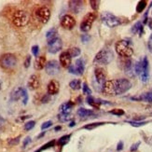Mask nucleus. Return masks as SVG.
I'll return each instance as SVG.
<instances>
[{
  "label": "nucleus",
  "instance_id": "1",
  "mask_svg": "<svg viewBox=\"0 0 152 152\" xmlns=\"http://www.w3.org/2000/svg\"><path fill=\"white\" fill-rule=\"evenodd\" d=\"M132 88V82L127 78L107 80L103 85L102 92L105 95H121Z\"/></svg>",
  "mask_w": 152,
  "mask_h": 152
},
{
  "label": "nucleus",
  "instance_id": "2",
  "mask_svg": "<svg viewBox=\"0 0 152 152\" xmlns=\"http://www.w3.org/2000/svg\"><path fill=\"white\" fill-rule=\"evenodd\" d=\"M115 50L117 53L122 58H130L134 54V50L131 47L130 42L127 40H120L115 45Z\"/></svg>",
  "mask_w": 152,
  "mask_h": 152
},
{
  "label": "nucleus",
  "instance_id": "3",
  "mask_svg": "<svg viewBox=\"0 0 152 152\" xmlns=\"http://www.w3.org/2000/svg\"><path fill=\"white\" fill-rule=\"evenodd\" d=\"M113 59H114V54L112 50L108 49H104L101 50L95 55L94 62L99 64H108L113 61Z\"/></svg>",
  "mask_w": 152,
  "mask_h": 152
},
{
  "label": "nucleus",
  "instance_id": "4",
  "mask_svg": "<svg viewBox=\"0 0 152 152\" xmlns=\"http://www.w3.org/2000/svg\"><path fill=\"white\" fill-rule=\"evenodd\" d=\"M28 22H29V16L23 10H17L14 12V14L12 16V23L17 27L25 26L28 23Z\"/></svg>",
  "mask_w": 152,
  "mask_h": 152
},
{
  "label": "nucleus",
  "instance_id": "5",
  "mask_svg": "<svg viewBox=\"0 0 152 152\" xmlns=\"http://www.w3.org/2000/svg\"><path fill=\"white\" fill-rule=\"evenodd\" d=\"M101 21L104 25H107L109 28L116 27V26L121 24L120 18L116 17L115 15H113L112 13H109V12H104L103 13V14L101 15Z\"/></svg>",
  "mask_w": 152,
  "mask_h": 152
},
{
  "label": "nucleus",
  "instance_id": "6",
  "mask_svg": "<svg viewBox=\"0 0 152 152\" xmlns=\"http://www.w3.org/2000/svg\"><path fill=\"white\" fill-rule=\"evenodd\" d=\"M0 64L6 69H11L17 64V58L14 54L6 53L0 58Z\"/></svg>",
  "mask_w": 152,
  "mask_h": 152
},
{
  "label": "nucleus",
  "instance_id": "7",
  "mask_svg": "<svg viewBox=\"0 0 152 152\" xmlns=\"http://www.w3.org/2000/svg\"><path fill=\"white\" fill-rule=\"evenodd\" d=\"M95 19H96V15L94 12H90L88 14H86L80 23V30L85 33L90 31L92 23H94L95 21Z\"/></svg>",
  "mask_w": 152,
  "mask_h": 152
},
{
  "label": "nucleus",
  "instance_id": "8",
  "mask_svg": "<svg viewBox=\"0 0 152 152\" xmlns=\"http://www.w3.org/2000/svg\"><path fill=\"white\" fill-rule=\"evenodd\" d=\"M69 73L73 74V75H77V76H81L84 73L85 70V63L83 59H77L76 61L75 64H71L70 66L67 68Z\"/></svg>",
  "mask_w": 152,
  "mask_h": 152
},
{
  "label": "nucleus",
  "instance_id": "9",
  "mask_svg": "<svg viewBox=\"0 0 152 152\" xmlns=\"http://www.w3.org/2000/svg\"><path fill=\"white\" fill-rule=\"evenodd\" d=\"M63 47V42L61 40V38L56 37L54 39L48 41V51L50 53H57L58 51H60Z\"/></svg>",
  "mask_w": 152,
  "mask_h": 152
},
{
  "label": "nucleus",
  "instance_id": "10",
  "mask_svg": "<svg viewBox=\"0 0 152 152\" xmlns=\"http://www.w3.org/2000/svg\"><path fill=\"white\" fill-rule=\"evenodd\" d=\"M45 71H46V73L50 76L57 75L59 72H60V64L55 60H50L46 64Z\"/></svg>",
  "mask_w": 152,
  "mask_h": 152
},
{
  "label": "nucleus",
  "instance_id": "11",
  "mask_svg": "<svg viewBox=\"0 0 152 152\" xmlns=\"http://www.w3.org/2000/svg\"><path fill=\"white\" fill-rule=\"evenodd\" d=\"M37 18L43 23H47L50 18V11L47 7H41L36 12Z\"/></svg>",
  "mask_w": 152,
  "mask_h": 152
},
{
  "label": "nucleus",
  "instance_id": "12",
  "mask_svg": "<svg viewBox=\"0 0 152 152\" xmlns=\"http://www.w3.org/2000/svg\"><path fill=\"white\" fill-rule=\"evenodd\" d=\"M142 64H143V69L140 74V77L143 82H147L149 77V63L147 56H145L142 59Z\"/></svg>",
  "mask_w": 152,
  "mask_h": 152
},
{
  "label": "nucleus",
  "instance_id": "13",
  "mask_svg": "<svg viewBox=\"0 0 152 152\" xmlns=\"http://www.w3.org/2000/svg\"><path fill=\"white\" fill-rule=\"evenodd\" d=\"M94 76H95V79L98 84H100L103 88V85L104 84V82L107 81L105 78H107V73H105V70L102 67H96L94 70Z\"/></svg>",
  "mask_w": 152,
  "mask_h": 152
},
{
  "label": "nucleus",
  "instance_id": "14",
  "mask_svg": "<svg viewBox=\"0 0 152 152\" xmlns=\"http://www.w3.org/2000/svg\"><path fill=\"white\" fill-rule=\"evenodd\" d=\"M61 25L65 29H72L76 25V20L71 15H64L61 19Z\"/></svg>",
  "mask_w": 152,
  "mask_h": 152
},
{
  "label": "nucleus",
  "instance_id": "15",
  "mask_svg": "<svg viewBox=\"0 0 152 152\" xmlns=\"http://www.w3.org/2000/svg\"><path fill=\"white\" fill-rule=\"evenodd\" d=\"M124 59L125 60L121 62V66H122L123 71L130 76H134L133 73H134V70L133 61H132L130 58H124Z\"/></svg>",
  "mask_w": 152,
  "mask_h": 152
},
{
  "label": "nucleus",
  "instance_id": "16",
  "mask_svg": "<svg viewBox=\"0 0 152 152\" xmlns=\"http://www.w3.org/2000/svg\"><path fill=\"white\" fill-rule=\"evenodd\" d=\"M27 85H28V88L32 91L38 89L39 86H40V79H39V77L36 74L32 75L28 79Z\"/></svg>",
  "mask_w": 152,
  "mask_h": 152
},
{
  "label": "nucleus",
  "instance_id": "17",
  "mask_svg": "<svg viewBox=\"0 0 152 152\" xmlns=\"http://www.w3.org/2000/svg\"><path fill=\"white\" fill-rule=\"evenodd\" d=\"M131 100H134V101H144V102H148V103H152V90L147 92H144L138 96H133L131 97Z\"/></svg>",
  "mask_w": 152,
  "mask_h": 152
},
{
  "label": "nucleus",
  "instance_id": "18",
  "mask_svg": "<svg viewBox=\"0 0 152 152\" xmlns=\"http://www.w3.org/2000/svg\"><path fill=\"white\" fill-rule=\"evenodd\" d=\"M71 59L72 58L70 57L67 51L62 52L60 54V58H59V60H60V64L64 68H68L71 65Z\"/></svg>",
  "mask_w": 152,
  "mask_h": 152
},
{
  "label": "nucleus",
  "instance_id": "19",
  "mask_svg": "<svg viewBox=\"0 0 152 152\" xmlns=\"http://www.w3.org/2000/svg\"><path fill=\"white\" fill-rule=\"evenodd\" d=\"M59 89H60V83L57 80H51L48 84V94L50 95H54L59 92Z\"/></svg>",
  "mask_w": 152,
  "mask_h": 152
},
{
  "label": "nucleus",
  "instance_id": "20",
  "mask_svg": "<svg viewBox=\"0 0 152 152\" xmlns=\"http://www.w3.org/2000/svg\"><path fill=\"white\" fill-rule=\"evenodd\" d=\"M69 8L74 13H78V12H80L83 9V2L78 1V0L69 1Z\"/></svg>",
  "mask_w": 152,
  "mask_h": 152
},
{
  "label": "nucleus",
  "instance_id": "21",
  "mask_svg": "<svg viewBox=\"0 0 152 152\" xmlns=\"http://www.w3.org/2000/svg\"><path fill=\"white\" fill-rule=\"evenodd\" d=\"M46 64H47V62H46V57L45 56H37L36 61H35V69L37 70H41L45 67Z\"/></svg>",
  "mask_w": 152,
  "mask_h": 152
},
{
  "label": "nucleus",
  "instance_id": "22",
  "mask_svg": "<svg viewBox=\"0 0 152 152\" xmlns=\"http://www.w3.org/2000/svg\"><path fill=\"white\" fill-rule=\"evenodd\" d=\"M73 103L68 101V102H65L64 104H62L59 107V110H60L61 113H65V114H70V112L72 110V107H73Z\"/></svg>",
  "mask_w": 152,
  "mask_h": 152
},
{
  "label": "nucleus",
  "instance_id": "23",
  "mask_svg": "<svg viewBox=\"0 0 152 152\" xmlns=\"http://www.w3.org/2000/svg\"><path fill=\"white\" fill-rule=\"evenodd\" d=\"M23 91V88H21V87H18V88L13 90L11 94H10V100L11 101H18L20 98H22Z\"/></svg>",
  "mask_w": 152,
  "mask_h": 152
},
{
  "label": "nucleus",
  "instance_id": "24",
  "mask_svg": "<svg viewBox=\"0 0 152 152\" xmlns=\"http://www.w3.org/2000/svg\"><path fill=\"white\" fill-rule=\"evenodd\" d=\"M77 115L79 117H82V118H85V117H90V116H92V115H94V112L92 111L91 109H86V108H79L77 110Z\"/></svg>",
  "mask_w": 152,
  "mask_h": 152
},
{
  "label": "nucleus",
  "instance_id": "25",
  "mask_svg": "<svg viewBox=\"0 0 152 152\" xmlns=\"http://www.w3.org/2000/svg\"><path fill=\"white\" fill-rule=\"evenodd\" d=\"M57 33H58V31H57V29L55 27L50 29L47 33H46V37H47L48 41L49 40H51V39H54V38L58 37Z\"/></svg>",
  "mask_w": 152,
  "mask_h": 152
},
{
  "label": "nucleus",
  "instance_id": "26",
  "mask_svg": "<svg viewBox=\"0 0 152 152\" xmlns=\"http://www.w3.org/2000/svg\"><path fill=\"white\" fill-rule=\"evenodd\" d=\"M69 87L72 90H75L77 91L81 88V80L80 79H73L69 82Z\"/></svg>",
  "mask_w": 152,
  "mask_h": 152
},
{
  "label": "nucleus",
  "instance_id": "27",
  "mask_svg": "<svg viewBox=\"0 0 152 152\" xmlns=\"http://www.w3.org/2000/svg\"><path fill=\"white\" fill-rule=\"evenodd\" d=\"M132 33L133 34H136V33H139L140 35H142L143 32V26H142V23L141 22H137L134 23V25L132 27Z\"/></svg>",
  "mask_w": 152,
  "mask_h": 152
},
{
  "label": "nucleus",
  "instance_id": "28",
  "mask_svg": "<svg viewBox=\"0 0 152 152\" xmlns=\"http://www.w3.org/2000/svg\"><path fill=\"white\" fill-rule=\"evenodd\" d=\"M67 52H68V54L70 55L71 58H74V57H77L79 54H80L81 50H80V49H78L77 47H74V48H70L67 50Z\"/></svg>",
  "mask_w": 152,
  "mask_h": 152
},
{
  "label": "nucleus",
  "instance_id": "29",
  "mask_svg": "<svg viewBox=\"0 0 152 152\" xmlns=\"http://www.w3.org/2000/svg\"><path fill=\"white\" fill-rule=\"evenodd\" d=\"M142 69H143L142 60L136 62V63L134 64V74H135V75H139V76H140L141 72H142Z\"/></svg>",
  "mask_w": 152,
  "mask_h": 152
},
{
  "label": "nucleus",
  "instance_id": "30",
  "mask_svg": "<svg viewBox=\"0 0 152 152\" xmlns=\"http://www.w3.org/2000/svg\"><path fill=\"white\" fill-rule=\"evenodd\" d=\"M58 120L61 122H65L71 120V115L70 114H65V113H60L58 115Z\"/></svg>",
  "mask_w": 152,
  "mask_h": 152
},
{
  "label": "nucleus",
  "instance_id": "31",
  "mask_svg": "<svg viewBox=\"0 0 152 152\" xmlns=\"http://www.w3.org/2000/svg\"><path fill=\"white\" fill-rule=\"evenodd\" d=\"M71 137V134H67V135H64V136H62L60 139L58 140V145H60V146H64L65 144H67L69 139Z\"/></svg>",
  "mask_w": 152,
  "mask_h": 152
},
{
  "label": "nucleus",
  "instance_id": "32",
  "mask_svg": "<svg viewBox=\"0 0 152 152\" xmlns=\"http://www.w3.org/2000/svg\"><path fill=\"white\" fill-rule=\"evenodd\" d=\"M146 7H147V1H145V0L139 1V3H138V5L136 7V12L137 13H141L145 10Z\"/></svg>",
  "mask_w": 152,
  "mask_h": 152
},
{
  "label": "nucleus",
  "instance_id": "33",
  "mask_svg": "<svg viewBox=\"0 0 152 152\" xmlns=\"http://www.w3.org/2000/svg\"><path fill=\"white\" fill-rule=\"evenodd\" d=\"M104 124V122H95V123H91V124H87L83 126V129H86V130H92V129H95L96 127L98 126H101V125Z\"/></svg>",
  "mask_w": 152,
  "mask_h": 152
},
{
  "label": "nucleus",
  "instance_id": "34",
  "mask_svg": "<svg viewBox=\"0 0 152 152\" xmlns=\"http://www.w3.org/2000/svg\"><path fill=\"white\" fill-rule=\"evenodd\" d=\"M81 88H82V91H83V94H87L88 96L91 94V90L90 89V87H89L88 84L86 83V82H84L82 84V87Z\"/></svg>",
  "mask_w": 152,
  "mask_h": 152
},
{
  "label": "nucleus",
  "instance_id": "35",
  "mask_svg": "<svg viewBox=\"0 0 152 152\" xmlns=\"http://www.w3.org/2000/svg\"><path fill=\"white\" fill-rule=\"evenodd\" d=\"M109 113L113 114V115H116V116H122L125 114V112L123 109H121V108H115V109H112L109 111Z\"/></svg>",
  "mask_w": 152,
  "mask_h": 152
},
{
  "label": "nucleus",
  "instance_id": "36",
  "mask_svg": "<svg viewBox=\"0 0 152 152\" xmlns=\"http://www.w3.org/2000/svg\"><path fill=\"white\" fill-rule=\"evenodd\" d=\"M35 125H36V121H30L26 122V123L24 124V130H26V131H30V130H32L33 128L35 127Z\"/></svg>",
  "mask_w": 152,
  "mask_h": 152
},
{
  "label": "nucleus",
  "instance_id": "37",
  "mask_svg": "<svg viewBox=\"0 0 152 152\" xmlns=\"http://www.w3.org/2000/svg\"><path fill=\"white\" fill-rule=\"evenodd\" d=\"M127 122L130 123L132 126H134V127H141V126H143V125L147 124L146 121H127Z\"/></svg>",
  "mask_w": 152,
  "mask_h": 152
},
{
  "label": "nucleus",
  "instance_id": "38",
  "mask_svg": "<svg viewBox=\"0 0 152 152\" xmlns=\"http://www.w3.org/2000/svg\"><path fill=\"white\" fill-rule=\"evenodd\" d=\"M91 7L94 10H97L99 9V4H100V1H97V0H91L90 1Z\"/></svg>",
  "mask_w": 152,
  "mask_h": 152
},
{
  "label": "nucleus",
  "instance_id": "39",
  "mask_svg": "<svg viewBox=\"0 0 152 152\" xmlns=\"http://www.w3.org/2000/svg\"><path fill=\"white\" fill-rule=\"evenodd\" d=\"M55 143H56L55 140H52V141L47 143L46 145H44V146H43L42 148H40V150L42 151V150H45V149H47V148H51V147H54Z\"/></svg>",
  "mask_w": 152,
  "mask_h": 152
},
{
  "label": "nucleus",
  "instance_id": "40",
  "mask_svg": "<svg viewBox=\"0 0 152 152\" xmlns=\"http://www.w3.org/2000/svg\"><path fill=\"white\" fill-rule=\"evenodd\" d=\"M22 98H23V104H27V101H28V94H27V91H26L25 89H23V91Z\"/></svg>",
  "mask_w": 152,
  "mask_h": 152
},
{
  "label": "nucleus",
  "instance_id": "41",
  "mask_svg": "<svg viewBox=\"0 0 152 152\" xmlns=\"http://www.w3.org/2000/svg\"><path fill=\"white\" fill-rule=\"evenodd\" d=\"M142 135L144 137L145 142H146L147 144H148V145H150V146H152V136H148L147 134H145L144 133H142Z\"/></svg>",
  "mask_w": 152,
  "mask_h": 152
},
{
  "label": "nucleus",
  "instance_id": "42",
  "mask_svg": "<svg viewBox=\"0 0 152 152\" xmlns=\"http://www.w3.org/2000/svg\"><path fill=\"white\" fill-rule=\"evenodd\" d=\"M52 125V121H45L42 125H41V130H46L50 128Z\"/></svg>",
  "mask_w": 152,
  "mask_h": 152
},
{
  "label": "nucleus",
  "instance_id": "43",
  "mask_svg": "<svg viewBox=\"0 0 152 152\" xmlns=\"http://www.w3.org/2000/svg\"><path fill=\"white\" fill-rule=\"evenodd\" d=\"M20 138H21V136H18V137L13 138V139H10V140L9 141V144L11 145V146H15V145L19 144V142H20Z\"/></svg>",
  "mask_w": 152,
  "mask_h": 152
},
{
  "label": "nucleus",
  "instance_id": "44",
  "mask_svg": "<svg viewBox=\"0 0 152 152\" xmlns=\"http://www.w3.org/2000/svg\"><path fill=\"white\" fill-rule=\"evenodd\" d=\"M38 51H39V47H38V46L37 45L33 46V47H32V53L34 54L35 56H37Z\"/></svg>",
  "mask_w": 152,
  "mask_h": 152
},
{
  "label": "nucleus",
  "instance_id": "45",
  "mask_svg": "<svg viewBox=\"0 0 152 152\" xmlns=\"http://www.w3.org/2000/svg\"><path fill=\"white\" fill-rule=\"evenodd\" d=\"M30 64H31V56L28 55L27 57H26L25 61H24V67L25 68H28L30 66Z\"/></svg>",
  "mask_w": 152,
  "mask_h": 152
},
{
  "label": "nucleus",
  "instance_id": "46",
  "mask_svg": "<svg viewBox=\"0 0 152 152\" xmlns=\"http://www.w3.org/2000/svg\"><path fill=\"white\" fill-rule=\"evenodd\" d=\"M50 94H45V95L42 97V99H41V102H42L43 104H46V103L50 102Z\"/></svg>",
  "mask_w": 152,
  "mask_h": 152
},
{
  "label": "nucleus",
  "instance_id": "47",
  "mask_svg": "<svg viewBox=\"0 0 152 152\" xmlns=\"http://www.w3.org/2000/svg\"><path fill=\"white\" fill-rule=\"evenodd\" d=\"M140 144H141V142H140V141H139V142H136L135 144H134L133 146L131 147V151H132V152L136 151V150L138 149V147L140 146Z\"/></svg>",
  "mask_w": 152,
  "mask_h": 152
},
{
  "label": "nucleus",
  "instance_id": "48",
  "mask_svg": "<svg viewBox=\"0 0 152 152\" xmlns=\"http://www.w3.org/2000/svg\"><path fill=\"white\" fill-rule=\"evenodd\" d=\"M148 50L149 51L152 53V34L150 35L149 38H148Z\"/></svg>",
  "mask_w": 152,
  "mask_h": 152
},
{
  "label": "nucleus",
  "instance_id": "49",
  "mask_svg": "<svg viewBox=\"0 0 152 152\" xmlns=\"http://www.w3.org/2000/svg\"><path fill=\"white\" fill-rule=\"evenodd\" d=\"M81 40L83 43H86V42H88L90 40V36L89 35H82L81 37Z\"/></svg>",
  "mask_w": 152,
  "mask_h": 152
},
{
  "label": "nucleus",
  "instance_id": "50",
  "mask_svg": "<svg viewBox=\"0 0 152 152\" xmlns=\"http://www.w3.org/2000/svg\"><path fill=\"white\" fill-rule=\"evenodd\" d=\"M31 142V137H29V136H27V137H26L25 138V139H24V141H23V148H25L26 146H27V145L29 144Z\"/></svg>",
  "mask_w": 152,
  "mask_h": 152
},
{
  "label": "nucleus",
  "instance_id": "51",
  "mask_svg": "<svg viewBox=\"0 0 152 152\" xmlns=\"http://www.w3.org/2000/svg\"><path fill=\"white\" fill-rule=\"evenodd\" d=\"M122 148H123V142L120 141V142H118V146H117V150L121 151V150H122Z\"/></svg>",
  "mask_w": 152,
  "mask_h": 152
},
{
  "label": "nucleus",
  "instance_id": "52",
  "mask_svg": "<svg viewBox=\"0 0 152 152\" xmlns=\"http://www.w3.org/2000/svg\"><path fill=\"white\" fill-rule=\"evenodd\" d=\"M75 125H76V122H75V121H72V122L69 124V127H74Z\"/></svg>",
  "mask_w": 152,
  "mask_h": 152
},
{
  "label": "nucleus",
  "instance_id": "53",
  "mask_svg": "<svg viewBox=\"0 0 152 152\" xmlns=\"http://www.w3.org/2000/svg\"><path fill=\"white\" fill-rule=\"evenodd\" d=\"M62 129V127L61 126H56L55 128H54V131H60Z\"/></svg>",
  "mask_w": 152,
  "mask_h": 152
},
{
  "label": "nucleus",
  "instance_id": "54",
  "mask_svg": "<svg viewBox=\"0 0 152 152\" xmlns=\"http://www.w3.org/2000/svg\"><path fill=\"white\" fill-rule=\"evenodd\" d=\"M44 134H45V132H43V133H41L40 134H39V135L37 136V138H40V137H42V136H43Z\"/></svg>",
  "mask_w": 152,
  "mask_h": 152
},
{
  "label": "nucleus",
  "instance_id": "55",
  "mask_svg": "<svg viewBox=\"0 0 152 152\" xmlns=\"http://www.w3.org/2000/svg\"><path fill=\"white\" fill-rule=\"evenodd\" d=\"M0 90H1V83H0Z\"/></svg>",
  "mask_w": 152,
  "mask_h": 152
},
{
  "label": "nucleus",
  "instance_id": "56",
  "mask_svg": "<svg viewBox=\"0 0 152 152\" xmlns=\"http://www.w3.org/2000/svg\"><path fill=\"white\" fill-rule=\"evenodd\" d=\"M0 130H1V124H0Z\"/></svg>",
  "mask_w": 152,
  "mask_h": 152
}]
</instances>
